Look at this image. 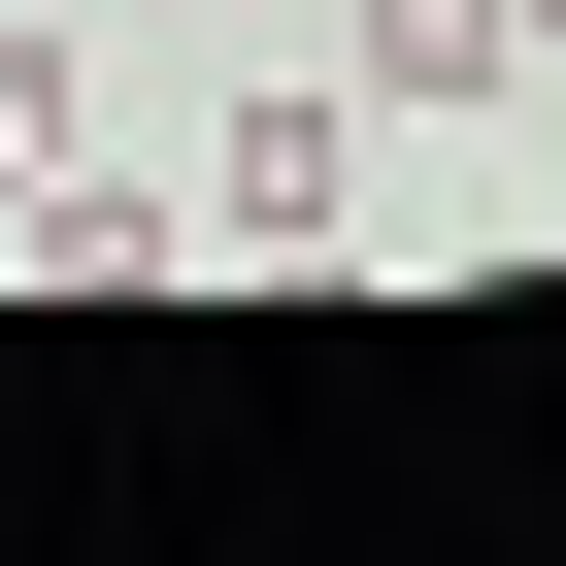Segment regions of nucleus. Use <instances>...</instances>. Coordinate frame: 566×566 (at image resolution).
Listing matches in <instances>:
<instances>
[{
    "mask_svg": "<svg viewBox=\"0 0 566 566\" xmlns=\"http://www.w3.org/2000/svg\"><path fill=\"white\" fill-rule=\"evenodd\" d=\"M367 233V101H233L200 134V266H334Z\"/></svg>",
    "mask_w": 566,
    "mask_h": 566,
    "instance_id": "f257e3e1",
    "label": "nucleus"
},
{
    "mask_svg": "<svg viewBox=\"0 0 566 566\" xmlns=\"http://www.w3.org/2000/svg\"><path fill=\"white\" fill-rule=\"evenodd\" d=\"M533 34H566V0H533Z\"/></svg>",
    "mask_w": 566,
    "mask_h": 566,
    "instance_id": "20e7f679",
    "label": "nucleus"
},
{
    "mask_svg": "<svg viewBox=\"0 0 566 566\" xmlns=\"http://www.w3.org/2000/svg\"><path fill=\"white\" fill-rule=\"evenodd\" d=\"M34 167H101V101H67V0H0V200Z\"/></svg>",
    "mask_w": 566,
    "mask_h": 566,
    "instance_id": "7ed1b4c3",
    "label": "nucleus"
},
{
    "mask_svg": "<svg viewBox=\"0 0 566 566\" xmlns=\"http://www.w3.org/2000/svg\"><path fill=\"white\" fill-rule=\"evenodd\" d=\"M334 67H367V101H500V67H533V0H334Z\"/></svg>",
    "mask_w": 566,
    "mask_h": 566,
    "instance_id": "f03ea898",
    "label": "nucleus"
}]
</instances>
